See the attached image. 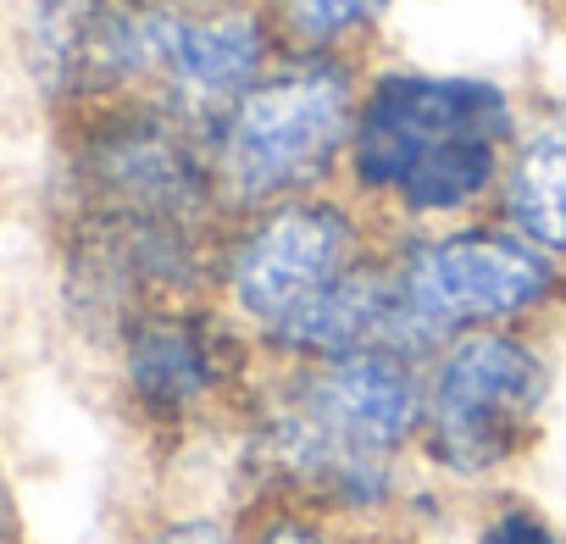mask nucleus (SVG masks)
<instances>
[{"mask_svg":"<svg viewBox=\"0 0 566 544\" xmlns=\"http://www.w3.org/2000/svg\"><path fill=\"white\" fill-rule=\"evenodd\" d=\"M239 411V478L255 511H306L345 533L389 527L422 439V362L356 351L277 362Z\"/></svg>","mask_w":566,"mask_h":544,"instance_id":"f257e3e1","label":"nucleus"},{"mask_svg":"<svg viewBox=\"0 0 566 544\" xmlns=\"http://www.w3.org/2000/svg\"><path fill=\"white\" fill-rule=\"evenodd\" d=\"M522 106L489 73L384 67L361 79L345 184L378 217L406 228L467 222L494 206Z\"/></svg>","mask_w":566,"mask_h":544,"instance_id":"f03ea898","label":"nucleus"},{"mask_svg":"<svg viewBox=\"0 0 566 544\" xmlns=\"http://www.w3.org/2000/svg\"><path fill=\"white\" fill-rule=\"evenodd\" d=\"M356 106V56L277 51V62L206 128V156L228 217H250L301 195H328L350 161Z\"/></svg>","mask_w":566,"mask_h":544,"instance_id":"7ed1b4c3","label":"nucleus"},{"mask_svg":"<svg viewBox=\"0 0 566 544\" xmlns=\"http://www.w3.org/2000/svg\"><path fill=\"white\" fill-rule=\"evenodd\" d=\"M549 389L555 367L527 328H478L444 339L422 362L417 461L455 489L505 478L538 444Z\"/></svg>","mask_w":566,"mask_h":544,"instance_id":"20e7f679","label":"nucleus"},{"mask_svg":"<svg viewBox=\"0 0 566 544\" xmlns=\"http://www.w3.org/2000/svg\"><path fill=\"white\" fill-rule=\"evenodd\" d=\"M400 328L411 356H433L444 339L478 328H527L566 301V261L527 244L500 217L411 228L389 239Z\"/></svg>","mask_w":566,"mask_h":544,"instance_id":"39448f33","label":"nucleus"},{"mask_svg":"<svg viewBox=\"0 0 566 544\" xmlns=\"http://www.w3.org/2000/svg\"><path fill=\"white\" fill-rule=\"evenodd\" d=\"M378 244L384 239L373 228V211L339 195H301L233 217L217 261V306L266 356Z\"/></svg>","mask_w":566,"mask_h":544,"instance_id":"423d86ee","label":"nucleus"},{"mask_svg":"<svg viewBox=\"0 0 566 544\" xmlns=\"http://www.w3.org/2000/svg\"><path fill=\"white\" fill-rule=\"evenodd\" d=\"M261 345L206 295L161 301L117 328V378L150 428H195L222 406H250Z\"/></svg>","mask_w":566,"mask_h":544,"instance_id":"0eeeda50","label":"nucleus"},{"mask_svg":"<svg viewBox=\"0 0 566 544\" xmlns=\"http://www.w3.org/2000/svg\"><path fill=\"white\" fill-rule=\"evenodd\" d=\"M277 62V34L261 7H239V0H217V7H195V0H172L161 51H156V79L150 101L195 123L200 134Z\"/></svg>","mask_w":566,"mask_h":544,"instance_id":"6e6552de","label":"nucleus"},{"mask_svg":"<svg viewBox=\"0 0 566 544\" xmlns=\"http://www.w3.org/2000/svg\"><path fill=\"white\" fill-rule=\"evenodd\" d=\"M494 217L544 255L566 261V95L522 112L516 145L494 189Z\"/></svg>","mask_w":566,"mask_h":544,"instance_id":"1a4fd4ad","label":"nucleus"},{"mask_svg":"<svg viewBox=\"0 0 566 544\" xmlns=\"http://www.w3.org/2000/svg\"><path fill=\"white\" fill-rule=\"evenodd\" d=\"M400 0H266V23L277 51L295 56H356Z\"/></svg>","mask_w":566,"mask_h":544,"instance_id":"9d476101","label":"nucleus"},{"mask_svg":"<svg viewBox=\"0 0 566 544\" xmlns=\"http://www.w3.org/2000/svg\"><path fill=\"white\" fill-rule=\"evenodd\" d=\"M461 544H566V533L533 500H494L489 511H478Z\"/></svg>","mask_w":566,"mask_h":544,"instance_id":"9b49d317","label":"nucleus"},{"mask_svg":"<svg viewBox=\"0 0 566 544\" xmlns=\"http://www.w3.org/2000/svg\"><path fill=\"white\" fill-rule=\"evenodd\" d=\"M244 544H356V533L306 511H255L244 522Z\"/></svg>","mask_w":566,"mask_h":544,"instance_id":"f8f14e48","label":"nucleus"},{"mask_svg":"<svg viewBox=\"0 0 566 544\" xmlns=\"http://www.w3.org/2000/svg\"><path fill=\"white\" fill-rule=\"evenodd\" d=\"M145 544H244V522H222V516H178L167 527H156Z\"/></svg>","mask_w":566,"mask_h":544,"instance_id":"ddd939ff","label":"nucleus"},{"mask_svg":"<svg viewBox=\"0 0 566 544\" xmlns=\"http://www.w3.org/2000/svg\"><path fill=\"white\" fill-rule=\"evenodd\" d=\"M0 544H18V516H12V494H7V478H0Z\"/></svg>","mask_w":566,"mask_h":544,"instance_id":"4468645a","label":"nucleus"},{"mask_svg":"<svg viewBox=\"0 0 566 544\" xmlns=\"http://www.w3.org/2000/svg\"><path fill=\"white\" fill-rule=\"evenodd\" d=\"M373 544H422V538H411V533H395V527H384V538H373Z\"/></svg>","mask_w":566,"mask_h":544,"instance_id":"2eb2a0df","label":"nucleus"},{"mask_svg":"<svg viewBox=\"0 0 566 544\" xmlns=\"http://www.w3.org/2000/svg\"><path fill=\"white\" fill-rule=\"evenodd\" d=\"M195 7H217V0H195Z\"/></svg>","mask_w":566,"mask_h":544,"instance_id":"dca6fc26","label":"nucleus"},{"mask_svg":"<svg viewBox=\"0 0 566 544\" xmlns=\"http://www.w3.org/2000/svg\"><path fill=\"white\" fill-rule=\"evenodd\" d=\"M560 18H566V0H560Z\"/></svg>","mask_w":566,"mask_h":544,"instance_id":"f3484780","label":"nucleus"}]
</instances>
